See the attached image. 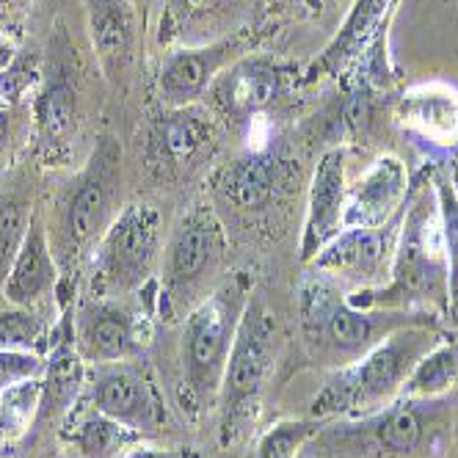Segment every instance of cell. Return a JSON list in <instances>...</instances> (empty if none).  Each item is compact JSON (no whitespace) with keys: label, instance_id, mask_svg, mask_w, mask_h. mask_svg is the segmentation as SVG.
Instances as JSON below:
<instances>
[{"label":"cell","instance_id":"1","mask_svg":"<svg viewBox=\"0 0 458 458\" xmlns=\"http://www.w3.org/2000/svg\"><path fill=\"white\" fill-rule=\"evenodd\" d=\"M348 301L365 310L403 312H431L450 304L447 251L442 241L437 193L428 174L409 191L384 284L353 290Z\"/></svg>","mask_w":458,"mask_h":458},{"label":"cell","instance_id":"2","mask_svg":"<svg viewBox=\"0 0 458 458\" xmlns=\"http://www.w3.org/2000/svg\"><path fill=\"white\" fill-rule=\"evenodd\" d=\"M122 199V144L114 136H100L83 166L55 193L47 235L61 268V287L72 284V271L91 257L106 229L116 218ZM58 287V290H61Z\"/></svg>","mask_w":458,"mask_h":458},{"label":"cell","instance_id":"3","mask_svg":"<svg viewBox=\"0 0 458 458\" xmlns=\"http://www.w3.org/2000/svg\"><path fill=\"white\" fill-rule=\"evenodd\" d=\"M437 323L434 312L365 310L320 274H310L299 284V332L312 365L340 370L373 351L384 337L411 323Z\"/></svg>","mask_w":458,"mask_h":458},{"label":"cell","instance_id":"4","mask_svg":"<svg viewBox=\"0 0 458 458\" xmlns=\"http://www.w3.org/2000/svg\"><path fill=\"white\" fill-rule=\"evenodd\" d=\"M450 425L442 398H398L356 420H326L307 458H428Z\"/></svg>","mask_w":458,"mask_h":458},{"label":"cell","instance_id":"5","mask_svg":"<svg viewBox=\"0 0 458 458\" xmlns=\"http://www.w3.org/2000/svg\"><path fill=\"white\" fill-rule=\"evenodd\" d=\"M437 323H411L384 337L353 365L340 368L312 401L310 417L356 420L384 409L403 395V386L420 359L439 340Z\"/></svg>","mask_w":458,"mask_h":458},{"label":"cell","instance_id":"6","mask_svg":"<svg viewBox=\"0 0 458 458\" xmlns=\"http://www.w3.org/2000/svg\"><path fill=\"white\" fill-rule=\"evenodd\" d=\"M249 299L251 279L246 271H235L182 318L180 403L191 417H202L218 401L221 378Z\"/></svg>","mask_w":458,"mask_h":458},{"label":"cell","instance_id":"7","mask_svg":"<svg viewBox=\"0 0 458 458\" xmlns=\"http://www.w3.org/2000/svg\"><path fill=\"white\" fill-rule=\"evenodd\" d=\"M226 257L229 241L218 213L210 205L188 208L163 243L155 312L166 323L182 320L229 276Z\"/></svg>","mask_w":458,"mask_h":458},{"label":"cell","instance_id":"8","mask_svg":"<svg viewBox=\"0 0 458 458\" xmlns=\"http://www.w3.org/2000/svg\"><path fill=\"white\" fill-rule=\"evenodd\" d=\"M279 348V320L271 307L251 296L241 318L233 353L218 389V442L221 447L241 445L251 425L257 422L259 403L274 370V359Z\"/></svg>","mask_w":458,"mask_h":458},{"label":"cell","instance_id":"9","mask_svg":"<svg viewBox=\"0 0 458 458\" xmlns=\"http://www.w3.org/2000/svg\"><path fill=\"white\" fill-rule=\"evenodd\" d=\"M163 243L160 210L147 202L124 205L91 251L94 296L124 299L155 287Z\"/></svg>","mask_w":458,"mask_h":458},{"label":"cell","instance_id":"10","mask_svg":"<svg viewBox=\"0 0 458 458\" xmlns=\"http://www.w3.org/2000/svg\"><path fill=\"white\" fill-rule=\"evenodd\" d=\"M72 345L86 365L133 362L149 345V318L116 296H91L72 304Z\"/></svg>","mask_w":458,"mask_h":458},{"label":"cell","instance_id":"11","mask_svg":"<svg viewBox=\"0 0 458 458\" xmlns=\"http://www.w3.org/2000/svg\"><path fill=\"white\" fill-rule=\"evenodd\" d=\"M83 401L111 420L133 428L144 439L169 425V406L155 376L133 362L89 365Z\"/></svg>","mask_w":458,"mask_h":458},{"label":"cell","instance_id":"12","mask_svg":"<svg viewBox=\"0 0 458 458\" xmlns=\"http://www.w3.org/2000/svg\"><path fill=\"white\" fill-rule=\"evenodd\" d=\"M218 141V119L205 103L185 108H157L144 130L147 169L172 180L193 172L213 155Z\"/></svg>","mask_w":458,"mask_h":458},{"label":"cell","instance_id":"13","mask_svg":"<svg viewBox=\"0 0 458 458\" xmlns=\"http://www.w3.org/2000/svg\"><path fill=\"white\" fill-rule=\"evenodd\" d=\"M251 30L238 37H226L210 45L172 47L163 50L155 70V97L163 108H185L208 100V91L218 75L235 64L241 55L251 53Z\"/></svg>","mask_w":458,"mask_h":458},{"label":"cell","instance_id":"14","mask_svg":"<svg viewBox=\"0 0 458 458\" xmlns=\"http://www.w3.org/2000/svg\"><path fill=\"white\" fill-rule=\"evenodd\" d=\"M263 6V0H160L155 45L196 47L249 34Z\"/></svg>","mask_w":458,"mask_h":458},{"label":"cell","instance_id":"15","mask_svg":"<svg viewBox=\"0 0 458 458\" xmlns=\"http://www.w3.org/2000/svg\"><path fill=\"white\" fill-rule=\"evenodd\" d=\"M293 72L290 67L268 53H246L218 75L208 91L216 116L235 127H249L263 116L287 91Z\"/></svg>","mask_w":458,"mask_h":458},{"label":"cell","instance_id":"16","mask_svg":"<svg viewBox=\"0 0 458 458\" xmlns=\"http://www.w3.org/2000/svg\"><path fill=\"white\" fill-rule=\"evenodd\" d=\"M91 53L111 83L133 75L141 53V9L133 0H83Z\"/></svg>","mask_w":458,"mask_h":458},{"label":"cell","instance_id":"17","mask_svg":"<svg viewBox=\"0 0 458 458\" xmlns=\"http://www.w3.org/2000/svg\"><path fill=\"white\" fill-rule=\"evenodd\" d=\"M398 224L401 218L384 229H343L312 259L315 274L332 279L335 284H353L356 290H370L384 284L381 276L389 274Z\"/></svg>","mask_w":458,"mask_h":458},{"label":"cell","instance_id":"18","mask_svg":"<svg viewBox=\"0 0 458 458\" xmlns=\"http://www.w3.org/2000/svg\"><path fill=\"white\" fill-rule=\"evenodd\" d=\"M75 67L67 58H55L50 70L42 72L37 94L30 100V119H34V139L45 160L67 155L72 136L81 122V89Z\"/></svg>","mask_w":458,"mask_h":458},{"label":"cell","instance_id":"19","mask_svg":"<svg viewBox=\"0 0 458 458\" xmlns=\"http://www.w3.org/2000/svg\"><path fill=\"white\" fill-rule=\"evenodd\" d=\"M345 199H348L345 149L332 147L315 163L312 182H310L307 216H304L301 241H299V251L304 263H312V259L345 229L343 224Z\"/></svg>","mask_w":458,"mask_h":458},{"label":"cell","instance_id":"20","mask_svg":"<svg viewBox=\"0 0 458 458\" xmlns=\"http://www.w3.org/2000/svg\"><path fill=\"white\" fill-rule=\"evenodd\" d=\"M409 172L395 155L376 157L368 172L348 185L345 229H384L395 224L409 199Z\"/></svg>","mask_w":458,"mask_h":458},{"label":"cell","instance_id":"21","mask_svg":"<svg viewBox=\"0 0 458 458\" xmlns=\"http://www.w3.org/2000/svg\"><path fill=\"white\" fill-rule=\"evenodd\" d=\"M61 287V268L50 246L47 221L42 210H34V218L28 224L25 241L14 257V266L4 284V299L14 307H45L50 296Z\"/></svg>","mask_w":458,"mask_h":458},{"label":"cell","instance_id":"22","mask_svg":"<svg viewBox=\"0 0 458 458\" xmlns=\"http://www.w3.org/2000/svg\"><path fill=\"white\" fill-rule=\"evenodd\" d=\"M392 6H395V0H353L335 39L312 61L307 78H340L356 67L359 58L368 55L376 42H381V30Z\"/></svg>","mask_w":458,"mask_h":458},{"label":"cell","instance_id":"23","mask_svg":"<svg viewBox=\"0 0 458 458\" xmlns=\"http://www.w3.org/2000/svg\"><path fill=\"white\" fill-rule=\"evenodd\" d=\"M64 458H124L144 445V437L81 401L55 431Z\"/></svg>","mask_w":458,"mask_h":458},{"label":"cell","instance_id":"24","mask_svg":"<svg viewBox=\"0 0 458 458\" xmlns=\"http://www.w3.org/2000/svg\"><path fill=\"white\" fill-rule=\"evenodd\" d=\"M213 193L229 210L251 216L263 213L279 191V163L268 152H246L216 169Z\"/></svg>","mask_w":458,"mask_h":458},{"label":"cell","instance_id":"25","mask_svg":"<svg viewBox=\"0 0 458 458\" xmlns=\"http://www.w3.org/2000/svg\"><path fill=\"white\" fill-rule=\"evenodd\" d=\"M398 122L406 133L425 144L453 152L458 149V94L445 86H420L403 94Z\"/></svg>","mask_w":458,"mask_h":458},{"label":"cell","instance_id":"26","mask_svg":"<svg viewBox=\"0 0 458 458\" xmlns=\"http://www.w3.org/2000/svg\"><path fill=\"white\" fill-rule=\"evenodd\" d=\"M55 343V318L50 307H0V348L50 353Z\"/></svg>","mask_w":458,"mask_h":458},{"label":"cell","instance_id":"27","mask_svg":"<svg viewBox=\"0 0 458 458\" xmlns=\"http://www.w3.org/2000/svg\"><path fill=\"white\" fill-rule=\"evenodd\" d=\"M453 386H458V332L442 335L420 359L403 386V398H442Z\"/></svg>","mask_w":458,"mask_h":458},{"label":"cell","instance_id":"28","mask_svg":"<svg viewBox=\"0 0 458 458\" xmlns=\"http://www.w3.org/2000/svg\"><path fill=\"white\" fill-rule=\"evenodd\" d=\"M34 205H30V193L22 188H12L0 193V296H4V284L9 279V271L14 266V257L25 241L28 224L34 218Z\"/></svg>","mask_w":458,"mask_h":458},{"label":"cell","instance_id":"29","mask_svg":"<svg viewBox=\"0 0 458 458\" xmlns=\"http://www.w3.org/2000/svg\"><path fill=\"white\" fill-rule=\"evenodd\" d=\"M326 420L318 417H290L276 420L259 434L254 458H304L307 445L323 428Z\"/></svg>","mask_w":458,"mask_h":458},{"label":"cell","instance_id":"30","mask_svg":"<svg viewBox=\"0 0 458 458\" xmlns=\"http://www.w3.org/2000/svg\"><path fill=\"white\" fill-rule=\"evenodd\" d=\"M42 398V378L25 381L0 392V445L22 439L37 425Z\"/></svg>","mask_w":458,"mask_h":458},{"label":"cell","instance_id":"31","mask_svg":"<svg viewBox=\"0 0 458 458\" xmlns=\"http://www.w3.org/2000/svg\"><path fill=\"white\" fill-rule=\"evenodd\" d=\"M431 185L439 205V224H442V241L447 251V271H450V307H458V193L450 182L447 169H434Z\"/></svg>","mask_w":458,"mask_h":458},{"label":"cell","instance_id":"32","mask_svg":"<svg viewBox=\"0 0 458 458\" xmlns=\"http://www.w3.org/2000/svg\"><path fill=\"white\" fill-rule=\"evenodd\" d=\"M34 136L30 103H6L0 100V166L17 155V149Z\"/></svg>","mask_w":458,"mask_h":458},{"label":"cell","instance_id":"33","mask_svg":"<svg viewBox=\"0 0 458 458\" xmlns=\"http://www.w3.org/2000/svg\"><path fill=\"white\" fill-rule=\"evenodd\" d=\"M45 368H47V356H42V353L0 348V392L20 386L25 381L42 378Z\"/></svg>","mask_w":458,"mask_h":458},{"label":"cell","instance_id":"34","mask_svg":"<svg viewBox=\"0 0 458 458\" xmlns=\"http://www.w3.org/2000/svg\"><path fill=\"white\" fill-rule=\"evenodd\" d=\"M30 6H34V0H0V30L14 42H20L25 34Z\"/></svg>","mask_w":458,"mask_h":458},{"label":"cell","instance_id":"35","mask_svg":"<svg viewBox=\"0 0 458 458\" xmlns=\"http://www.w3.org/2000/svg\"><path fill=\"white\" fill-rule=\"evenodd\" d=\"M266 9L284 14V17H299V20H310L318 17L323 12V0H263Z\"/></svg>","mask_w":458,"mask_h":458},{"label":"cell","instance_id":"36","mask_svg":"<svg viewBox=\"0 0 458 458\" xmlns=\"http://www.w3.org/2000/svg\"><path fill=\"white\" fill-rule=\"evenodd\" d=\"M124 458H202L191 447H155V445H141L133 453H127Z\"/></svg>","mask_w":458,"mask_h":458},{"label":"cell","instance_id":"37","mask_svg":"<svg viewBox=\"0 0 458 458\" xmlns=\"http://www.w3.org/2000/svg\"><path fill=\"white\" fill-rule=\"evenodd\" d=\"M17 55H20L17 42H14L9 34H4V30H0V72L9 70V67H12V61H14Z\"/></svg>","mask_w":458,"mask_h":458},{"label":"cell","instance_id":"38","mask_svg":"<svg viewBox=\"0 0 458 458\" xmlns=\"http://www.w3.org/2000/svg\"><path fill=\"white\" fill-rule=\"evenodd\" d=\"M447 174H450V182H453V188H455V193H458V149L453 152V163L447 166Z\"/></svg>","mask_w":458,"mask_h":458},{"label":"cell","instance_id":"39","mask_svg":"<svg viewBox=\"0 0 458 458\" xmlns=\"http://www.w3.org/2000/svg\"><path fill=\"white\" fill-rule=\"evenodd\" d=\"M133 4H136L139 9H144V6H147V0H133Z\"/></svg>","mask_w":458,"mask_h":458}]
</instances>
